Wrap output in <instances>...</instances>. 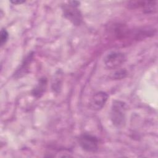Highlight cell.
<instances>
[{"label": "cell", "mask_w": 158, "mask_h": 158, "mask_svg": "<svg viewBox=\"0 0 158 158\" xmlns=\"http://www.w3.org/2000/svg\"><path fill=\"white\" fill-rule=\"evenodd\" d=\"M127 75V72L125 70H120L114 73V78L116 79H121L124 78Z\"/></svg>", "instance_id": "10"}, {"label": "cell", "mask_w": 158, "mask_h": 158, "mask_svg": "<svg viewBox=\"0 0 158 158\" xmlns=\"http://www.w3.org/2000/svg\"><path fill=\"white\" fill-rule=\"evenodd\" d=\"M108 99V95L104 91L96 93L91 98L89 107L94 110H100L106 104Z\"/></svg>", "instance_id": "5"}, {"label": "cell", "mask_w": 158, "mask_h": 158, "mask_svg": "<svg viewBox=\"0 0 158 158\" xmlns=\"http://www.w3.org/2000/svg\"><path fill=\"white\" fill-rule=\"evenodd\" d=\"M33 53H30L29 54L27 57L24 59L23 62H22L20 67L19 69H18L15 73V75L17 77H20L22 75H23L26 73L27 71L28 70V68H29V65H30L31 64V62L33 59Z\"/></svg>", "instance_id": "7"}, {"label": "cell", "mask_w": 158, "mask_h": 158, "mask_svg": "<svg viewBox=\"0 0 158 158\" xmlns=\"http://www.w3.org/2000/svg\"><path fill=\"white\" fill-rule=\"evenodd\" d=\"M133 6L136 7H141L143 9L144 11L147 12H153L156 7V1H135L132 2Z\"/></svg>", "instance_id": "8"}, {"label": "cell", "mask_w": 158, "mask_h": 158, "mask_svg": "<svg viewBox=\"0 0 158 158\" xmlns=\"http://www.w3.org/2000/svg\"><path fill=\"white\" fill-rule=\"evenodd\" d=\"M47 87V79L44 77L41 78L36 85V86L31 91V94L36 98H41L44 93L45 92Z\"/></svg>", "instance_id": "6"}, {"label": "cell", "mask_w": 158, "mask_h": 158, "mask_svg": "<svg viewBox=\"0 0 158 158\" xmlns=\"http://www.w3.org/2000/svg\"><path fill=\"white\" fill-rule=\"evenodd\" d=\"M11 3L14 4H22L25 2V1H21V0H15V1H10Z\"/></svg>", "instance_id": "11"}, {"label": "cell", "mask_w": 158, "mask_h": 158, "mask_svg": "<svg viewBox=\"0 0 158 158\" xmlns=\"http://www.w3.org/2000/svg\"><path fill=\"white\" fill-rule=\"evenodd\" d=\"M127 107L125 102L115 100L113 101L110 111V120L117 128H120L125 123Z\"/></svg>", "instance_id": "1"}, {"label": "cell", "mask_w": 158, "mask_h": 158, "mask_svg": "<svg viewBox=\"0 0 158 158\" xmlns=\"http://www.w3.org/2000/svg\"><path fill=\"white\" fill-rule=\"evenodd\" d=\"M126 60L125 54L120 52H111L104 59L106 66L110 69H115L120 67Z\"/></svg>", "instance_id": "4"}, {"label": "cell", "mask_w": 158, "mask_h": 158, "mask_svg": "<svg viewBox=\"0 0 158 158\" xmlns=\"http://www.w3.org/2000/svg\"><path fill=\"white\" fill-rule=\"evenodd\" d=\"M78 143L80 147L85 151L94 152L98 149L99 140L94 135L84 133L78 138Z\"/></svg>", "instance_id": "3"}, {"label": "cell", "mask_w": 158, "mask_h": 158, "mask_svg": "<svg viewBox=\"0 0 158 158\" xmlns=\"http://www.w3.org/2000/svg\"><path fill=\"white\" fill-rule=\"evenodd\" d=\"M80 2L71 1L62 6V13L65 19L70 20L73 25H79L82 21V15L78 9Z\"/></svg>", "instance_id": "2"}, {"label": "cell", "mask_w": 158, "mask_h": 158, "mask_svg": "<svg viewBox=\"0 0 158 158\" xmlns=\"http://www.w3.org/2000/svg\"><path fill=\"white\" fill-rule=\"evenodd\" d=\"M9 38V33L7 30L4 28H2L1 30V36H0V44L2 46L7 42Z\"/></svg>", "instance_id": "9"}]
</instances>
